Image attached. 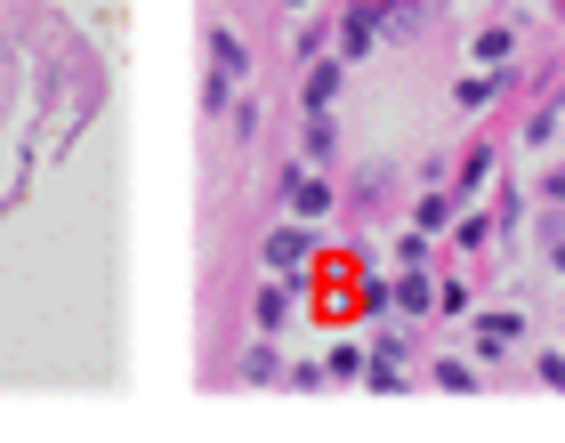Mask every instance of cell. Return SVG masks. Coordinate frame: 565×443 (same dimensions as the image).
Listing matches in <instances>:
<instances>
[{
  "label": "cell",
  "mask_w": 565,
  "mask_h": 443,
  "mask_svg": "<svg viewBox=\"0 0 565 443\" xmlns=\"http://www.w3.org/2000/svg\"><path fill=\"white\" fill-rule=\"evenodd\" d=\"M518 218H525V186H518V177H501V202H493V226H501V234H518Z\"/></svg>",
  "instance_id": "19"
},
{
  "label": "cell",
  "mask_w": 565,
  "mask_h": 443,
  "mask_svg": "<svg viewBox=\"0 0 565 443\" xmlns=\"http://www.w3.org/2000/svg\"><path fill=\"white\" fill-rule=\"evenodd\" d=\"M477 65H518V24H484V33L469 41Z\"/></svg>",
  "instance_id": "11"
},
{
  "label": "cell",
  "mask_w": 565,
  "mask_h": 443,
  "mask_svg": "<svg viewBox=\"0 0 565 443\" xmlns=\"http://www.w3.org/2000/svg\"><path fill=\"white\" fill-rule=\"evenodd\" d=\"M211 57H218V73H226V82H243V73H250V48H243V33H226V24H211Z\"/></svg>",
  "instance_id": "13"
},
{
  "label": "cell",
  "mask_w": 565,
  "mask_h": 443,
  "mask_svg": "<svg viewBox=\"0 0 565 443\" xmlns=\"http://www.w3.org/2000/svg\"><path fill=\"white\" fill-rule=\"evenodd\" d=\"M557 121H565V97H550V106L525 121V145H550V138H557Z\"/></svg>",
  "instance_id": "21"
},
{
  "label": "cell",
  "mask_w": 565,
  "mask_h": 443,
  "mask_svg": "<svg viewBox=\"0 0 565 443\" xmlns=\"http://www.w3.org/2000/svg\"><path fill=\"white\" fill-rule=\"evenodd\" d=\"M436 315H477V291H469V282H436Z\"/></svg>",
  "instance_id": "20"
},
{
  "label": "cell",
  "mask_w": 565,
  "mask_h": 443,
  "mask_svg": "<svg viewBox=\"0 0 565 443\" xmlns=\"http://www.w3.org/2000/svg\"><path fill=\"white\" fill-rule=\"evenodd\" d=\"M364 363H372V347H355V338H340L323 371H331V379H364Z\"/></svg>",
  "instance_id": "17"
},
{
  "label": "cell",
  "mask_w": 565,
  "mask_h": 443,
  "mask_svg": "<svg viewBox=\"0 0 565 443\" xmlns=\"http://www.w3.org/2000/svg\"><path fill=\"white\" fill-rule=\"evenodd\" d=\"M428 250H436V234H420V226H413V234L396 242V267H428Z\"/></svg>",
  "instance_id": "24"
},
{
  "label": "cell",
  "mask_w": 565,
  "mask_h": 443,
  "mask_svg": "<svg viewBox=\"0 0 565 443\" xmlns=\"http://www.w3.org/2000/svg\"><path fill=\"white\" fill-rule=\"evenodd\" d=\"M282 202H291V218H307V226H323L331 210H340V186L316 170V162H299L291 177H282Z\"/></svg>",
  "instance_id": "1"
},
{
  "label": "cell",
  "mask_w": 565,
  "mask_h": 443,
  "mask_svg": "<svg viewBox=\"0 0 565 443\" xmlns=\"http://www.w3.org/2000/svg\"><path fill=\"white\" fill-rule=\"evenodd\" d=\"M299 306H307V282H267V291L250 299V315H259V331H282Z\"/></svg>",
  "instance_id": "6"
},
{
  "label": "cell",
  "mask_w": 565,
  "mask_h": 443,
  "mask_svg": "<svg viewBox=\"0 0 565 443\" xmlns=\"http://www.w3.org/2000/svg\"><path fill=\"white\" fill-rule=\"evenodd\" d=\"M331 153H340V129H331V114H299V162L331 170Z\"/></svg>",
  "instance_id": "8"
},
{
  "label": "cell",
  "mask_w": 565,
  "mask_h": 443,
  "mask_svg": "<svg viewBox=\"0 0 565 443\" xmlns=\"http://www.w3.org/2000/svg\"><path fill=\"white\" fill-rule=\"evenodd\" d=\"M291 48H299V65H316V57H331V33H323V24H299Z\"/></svg>",
  "instance_id": "22"
},
{
  "label": "cell",
  "mask_w": 565,
  "mask_h": 443,
  "mask_svg": "<svg viewBox=\"0 0 565 443\" xmlns=\"http://www.w3.org/2000/svg\"><path fill=\"white\" fill-rule=\"evenodd\" d=\"M355 315L388 323V315H396V282H388V274H364V291H355Z\"/></svg>",
  "instance_id": "14"
},
{
  "label": "cell",
  "mask_w": 565,
  "mask_h": 443,
  "mask_svg": "<svg viewBox=\"0 0 565 443\" xmlns=\"http://www.w3.org/2000/svg\"><path fill=\"white\" fill-rule=\"evenodd\" d=\"M518 347H525V315H518V306H484V315H477V347H469V355L501 363V355H518Z\"/></svg>",
  "instance_id": "2"
},
{
  "label": "cell",
  "mask_w": 565,
  "mask_h": 443,
  "mask_svg": "<svg viewBox=\"0 0 565 443\" xmlns=\"http://www.w3.org/2000/svg\"><path fill=\"white\" fill-rule=\"evenodd\" d=\"M550 267H557V282H565V234H557V242H550Z\"/></svg>",
  "instance_id": "27"
},
{
  "label": "cell",
  "mask_w": 565,
  "mask_h": 443,
  "mask_svg": "<svg viewBox=\"0 0 565 443\" xmlns=\"http://www.w3.org/2000/svg\"><path fill=\"white\" fill-rule=\"evenodd\" d=\"M307 258H316V226H307V218H282V226L267 234V267H275V274H299Z\"/></svg>",
  "instance_id": "4"
},
{
  "label": "cell",
  "mask_w": 565,
  "mask_h": 443,
  "mask_svg": "<svg viewBox=\"0 0 565 443\" xmlns=\"http://www.w3.org/2000/svg\"><path fill=\"white\" fill-rule=\"evenodd\" d=\"M452 218H460V194H445V186H428V194L413 202V226H420V234H452Z\"/></svg>",
  "instance_id": "10"
},
{
  "label": "cell",
  "mask_w": 565,
  "mask_h": 443,
  "mask_svg": "<svg viewBox=\"0 0 565 443\" xmlns=\"http://www.w3.org/2000/svg\"><path fill=\"white\" fill-rule=\"evenodd\" d=\"M282 379H291V387H307V396H316V387H323L331 371H323V363H291V371H282Z\"/></svg>",
  "instance_id": "25"
},
{
  "label": "cell",
  "mask_w": 565,
  "mask_h": 443,
  "mask_svg": "<svg viewBox=\"0 0 565 443\" xmlns=\"http://www.w3.org/2000/svg\"><path fill=\"white\" fill-rule=\"evenodd\" d=\"M413 24H420V0H388V41H413Z\"/></svg>",
  "instance_id": "23"
},
{
  "label": "cell",
  "mask_w": 565,
  "mask_h": 443,
  "mask_svg": "<svg viewBox=\"0 0 565 443\" xmlns=\"http://www.w3.org/2000/svg\"><path fill=\"white\" fill-rule=\"evenodd\" d=\"M404 355H413V338H404V331H372V363L404 371ZM372 363H364V371H372Z\"/></svg>",
  "instance_id": "18"
},
{
  "label": "cell",
  "mask_w": 565,
  "mask_h": 443,
  "mask_svg": "<svg viewBox=\"0 0 565 443\" xmlns=\"http://www.w3.org/2000/svg\"><path fill=\"white\" fill-rule=\"evenodd\" d=\"M282 371H291V363H282V347H275V338H250L243 379H250V387H267V379H282Z\"/></svg>",
  "instance_id": "12"
},
{
  "label": "cell",
  "mask_w": 565,
  "mask_h": 443,
  "mask_svg": "<svg viewBox=\"0 0 565 443\" xmlns=\"http://www.w3.org/2000/svg\"><path fill=\"white\" fill-rule=\"evenodd\" d=\"M340 65H348V57H316V65H307V82H299V114H331V106H340Z\"/></svg>",
  "instance_id": "5"
},
{
  "label": "cell",
  "mask_w": 565,
  "mask_h": 443,
  "mask_svg": "<svg viewBox=\"0 0 565 443\" xmlns=\"http://www.w3.org/2000/svg\"><path fill=\"white\" fill-rule=\"evenodd\" d=\"M493 170H501V145H469V153H460V170H452V194L493 186Z\"/></svg>",
  "instance_id": "9"
},
{
  "label": "cell",
  "mask_w": 565,
  "mask_h": 443,
  "mask_svg": "<svg viewBox=\"0 0 565 443\" xmlns=\"http://www.w3.org/2000/svg\"><path fill=\"white\" fill-rule=\"evenodd\" d=\"M550 202H557V210H565V170H550Z\"/></svg>",
  "instance_id": "28"
},
{
  "label": "cell",
  "mask_w": 565,
  "mask_h": 443,
  "mask_svg": "<svg viewBox=\"0 0 565 443\" xmlns=\"http://www.w3.org/2000/svg\"><path fill=\"white\" fill-rule=\"evenodd\" d=\"M484 242H493V218H484V210H469V218H452V250H484Z\"/></svg>",
  "instance_id": "15"
},
{
  "label": "cell",
  "mask_w": 565,
  "mask_h": 443,
  "mask_svg": "<svg viewBox=\"0 0 565 443\" xmlns=\"http://www.w3.org/2000/svg\"><path fill=\"white\" fill-rule=\"evenodd\" d=\"M372 41H388V0H355L340 24V57H372Z\"/></svg>",
  "instance_id": "3"
},
{
  "label": "cell",
  "mask_w": 565,
  "mask_h": 443,
  "mask_svg": "<svg viewBox=\"0 0 565 443\" xmlns=\"http://www.w3.org/2000/svg\"><path fill=\"white\" fill-rule=\"evenodd\" d=\"M436 387H445V396H477V363L445 355V363H436Z\"/></svg>",
  "instance_id": "16"
},
{
  "label": "cell",
  "mask_w": 565,
  "mask_h": 443,
  "mask_svg": "<svg viewBox=\"0 0 565 443\" xmlns=\"http://www.w3.org/2000/svg\"><path fill=\"white\" fill-rule=\"evenodd\" d=\"M282 9H307V0H282Z\"/></svg>",
  "instance_id": "29"
},
{
  "label": "cell",
  "mask_w": 565,
  "mask_h": 443,
  "mask_svg": "<svg viewBox=\"0 0 565 443\" xmlns=\"http://www.w3.org/2000/svg\"><path fill=\"white\" fill-rule=\"evenodd\" d=\"M533 379H542V387H565V347H557V355H542V363H533Z\"/></svg>",
  "instance_id": "26"
},
{
  "label": "cell",
  "mask_w": 565,
  "mask_h": 443,
  "mask_svg": "<svg viewBox=\"0 0 565 443\" xmlns=\"http://www.w3.org/2000/svg\"><path fill=\"white\" fill-rule=\"evenodd\" d=\"M501 89H509V65H477L452 97H460V114H493V106H501Z\"/></svg>",
  "instance_id": "7"
}]
</instances>
